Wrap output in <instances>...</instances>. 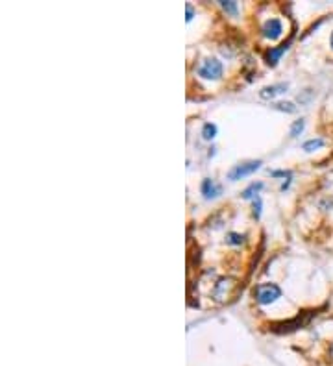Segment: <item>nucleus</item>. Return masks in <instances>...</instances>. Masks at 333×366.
<instances>
[{
	"mask_svg": "<svg viewBox=\"0 0 333 366\" xmlns=\"http://www.w3.org/2000/svg\"><path fill=\"white\" fill-rule=\"evenodd\" d=\"M254 217L259 218L261 217V198H254Z\"/></svg>",
	"mask_w": 333,
	"mask_h": 366,
	"instance_id": "obj_16",
	"label": "nucleus"
},
{
	"mask_svg": "<svg viewBox=\"0 0 333 366\" xmlns=\"http://www.w3.org/2000/svg\"><path fill=\"white\" fill-rule=\"evenodd\" d=\"M329 355H331V359H333V344L329 346Z\"/></svg>",
	"mask_w": 333,
	"mask_h": 366,
	"instance_id": "obj_18",
	"label": "nucleus"
},
{
	"mask_svg": "<svg viewBox=\"0 0 333 366\" xmlns=\"http://www.w3.org/2000/svg\"><path fill=\"white\" fill-rule=\"evenodd\" d=\"M304 126H305V121L300 119V121H294L291 126V137H298V135L304 131Z\"/></svg>",
	"mask_w": 333,
	"mask_h": 366,
	"instance_id": "obj_13",
	"label": "nucleus"
},
{
	"mask_svg": "<svg viewBox=\"0 0 333 366\" xmlns=\"http://www.w3.org/2000/svg\"><path fill=\"white\" fill-rule=\"evenodd\" d=\"M283 33V24L280 19H268L265 21L263 24V35L267 39H270V41H274V39H278L280 35Z\"/></svg>",
	"mask_w": 333,
	"mask_h": 366,
	"instance_id": "obj_5",
	"label": "nucleus"
},
{
	"mask_svg": "<svg viewBox=\"0 0 333 366\" xmlns=\"http://www.w3.org/2000/svg\"><path fill=\"white\" fill-rule=\"evenodd\" d=\"M313 315L314 313H309V315L302 313V315L294 316L292 320H287V322H282V324L272 325V331H276V333H291V331H296V329L304 328L305 324H309V320Z\"/></svg>",
	"mask_w": 333,
	"mask_h": 366,
	"instance_id": "obj_2",
	"label": "nucleus"
},
{
	"mask_svg": "<svg viewBox=\"0 0 333 366\" xmlns=\"http://www.w3.org/2000/svg\"><path fill=\"white\" fill-rule=\"evenodd\" d=\"M259 167H261V161H259V159L257 161H246L243 163V165H235V167L228 172V178H230L231 181L243 180V178L250 176V174H254L255 170H259Z\"/></svg>",
	"mask_w": 333,
	"mask_h": 366,
	"instance_id": "obj_4",
	"label": "nucleus"
},
{
	"mask_svg": "<svg viewBox=\"0 0 333 366\" xmlns=\"http://www.w3.org/2000/svg\"><path fill=\"white\" fill-rule=\"evenodd\" d=\"M226 242L228 244H233V246H239L245 242V235H240V233H228L226 235Z\"/></svg>",
	"mask_w": 333,
	"mask_h": 366,
	"instance_id": "obj_12",
	"label": "nucleus"
},
{
	"mask_svg": "<svg viewBox=\"0 0 333 366\" xmlns=\"http://www.w3.org/2000/svg\"><path fill=\"white\" fill-rule=\"evenodd\" d=\"M215 135H217V126L213 124V122H206L202 128V137L206 141H211L215 139Z\"/></svg>",
	"mask_w": 333,
	"mask_h": 366,
	"instance_id": "obj_10",
	"label": "nucleus"
},
{
	"mask_svg": "<svg viewBox=\"0 0 333 366\" xmlns=\"http://www.w3.org/2000/svg\"><path fill=\"white\" fill-rule=\"evenodd\" d=\"M291 41H292V37H289L285 43H282L280 47H276V48H268L267 52H265V61H267L268 65L270 67H274L280 61V57H282V54L283 52L289 48V45H291Z\"/></svg>",
	"mask_w": 333,
	"mask_h": 366,
	"instance_id": "obj_6",
	"label": "nucleus"
},
{
	"mask_svg": "<svg viewBox=\"0 0 333 366\" xmlns=\"http://www.w3.org/2000/svg\"><path fill=\"white\" fill-rule=\"evenodd\" d=\"M274 107L280 109V111H287V113H294L296 111V106L292 102H278Z\"/></svg>",
	"mask_w": 333,
	"mask_h": 366,
	"instance_id": "obj_15",
	"label": "nucleus"
},
{
	"mask_svg": "<svg viewBox=\"0 0 333 366\" xmlns=\"http://www.w3.org/2000/svg\"><path fill=\"white\" fill-rule=\"evenodd\" d=\"M202 195L208 200L217 198L218 195H222V187L215 180H211V178H206L202 181Z\"/></svg>",
	"mask_w": 333,
	"mask_h": 366,
	"instance_id": "obj_8",
	"label": "nucleus"
},
{
	"mask_svg": "<svg viewBox=\"0 0 333 366\" xmlns=\"http://www.w3.org/2000/svg\"><path fill=\"white\" fill-rule=\"evenodd\" d=\"M185 10H187V21H191L193 19V15H194V8L191 4H187L185 6Z\"/></svg>",
	"mask_w": 333,
	"mask_h": 366,
	"instance_id": "obj_17",
	"label": "nucleus"
},
{
	"mask_svg": "<svg viewBox=\"0 0 333 366\" xmlns=\"http://www.w3.org/2000/svg\"><path fill=\"white\" fill-rule=\"evenodd\" d=\"M287 89H289V84H274V85H267L259 91V97L263 98V100H272V98L280 97V94L287 93Z\"/></svg>",
	"mask_w": 333,
	"mask_h": 366,
	"instance_id": "obj_7",
	"label": "nucleus"
},
{
	"mask_svg": "<svg viewBox=\"0 0 333 366\" xmlns=\"http://www.w3.org/2000/svg\"><path fill=\"white\" fill-rule=\"evenodd\" d=\"M218 4H220V8H222V10H224V11H226V13L233 15V17H235V15L239 13V8H237V2H233V0H220Z\"/></svg>",
	"mask_w": 333,
	"mask_h": 366,
	"instance_id": "obj_11",
	"label": "nucleus"
},
{
	"mask_svg": "<svg viewBox=\"0 0 333 366\" xmlns=\"http://www.w3.org/2000/svg\"><path fill=\"white\" fill-rule=\"evenodd\" d=\"M222 72H224V67L218 60L211 57V60H206L202 65L198 67V74L206 80H220Z\"/></svg>",
	"mask_w": 333,
	"mask_h": 366,
	"instance_id": "obj_3",
	"label": "nucleus"
},
{
	"mask_svg": "<svg viewBox=\"0 0 333 366\" xmlns=\"http://www.w3.org/2000/svg\"><path fill=\"white\" fill-rule=\"evenodd\" d=\"M263 189V183L261 181H257V183H252V185L248 187V189L243 190V198L245 200H250V198H257V192Z\"/></svg>",
	"mask_w": 333,
	"mask_h": 366,
	"instance_id": "obj_9",
	"label": "nucleus"
},
{
	"mask_svg": "<svg viewBox=\"0 0 333 366\" xmlns=\"http://www.w3.org/2000/svg\"><path fill=\"white\" fill-rule=\"evenodd\" d=\"M322 144H324L322 139H311V141H307V143H304V150L305 152H313V150L320 148Z\"/></svg>",
	"mask_w": 333,
	"mask_h": 366,
	"instance_id": "obj_14",
	"label": "nucleus"
},
{
	"mask_svg": "<svg viewBox=\"0 0 333 366\" xmlns=\"http://www.w3.org/2000/svg\"><path fill=\"white\" fill-rule=\"evenodd\" d=\"M329 45H331V48H333V33H331V37H329Z\"/></svg>",
	"mask_w": 333,
	"mask_h": 366,
	"instance_id": "obj_19",
	"label": "nucleus"
},
{
	"mask_svg": "<svg viewBox=\"0 0 333 366\" xmlns=\"http://www.w3.org/2000/svg\"><path fill=\"white\" fill-rule=\"evenodd\" d=\"M254 296L257 300V303L261 305H268V303H274L278 298L282 296V288L274 285V283H263V285H257L254 288Z\"/></svg>",
	"mask_w": 333,
	"mask_h": 366,
	"instance_id": "obj_1",
	"label": "nucleus"
}]
</instances>
